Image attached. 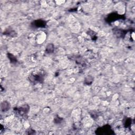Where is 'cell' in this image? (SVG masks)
Here are the masks:
<instances>
[{
	"instance_id": "2",
	"label": "cell",
	"mask_w": 135,
	"mask_h": 135,
	"mask_svg": "<svg viewBox=\"0 0 135 135\" xmlns=\"http://www.w3.org/2000/svg\"><path fill=\"white\" fill-rule=\"evenodd\" d=\"M29 110V107L27 105H24L19 108H17L16 111L21 116H23L27 113Z\"/></svg>"
},
{
	"instance_id": "3",
	"label": "cell",
	"mask_w": 135,
	"mask_h": 135,
	"mask_svg": "<svg viewBox=\"0 0 135 135\" xmlns=\"http://www.w3.org/2000/svg\"><path fill=\"white\" fill-rule=\"evenodd\" d=\"M46 22L42 20H39L34 21L33 27H44L46 25Z\"/></svg>"
},
{
	"instance_id": "5",
	"label": "cell",
	"mask_w": 135,
	"mask_h": 135,
	"mask_svg": "<svg viewBox=\"0 0 135 135\" xmlns=\"http://www.w3.org/2000/svg\"><path fill=\"white\" fill-rule=\"evenodd\" d=\"M119 18H120L119 17V15H116L115 14H111L109 15V17H108V21L109 22H112L113 21H116L117 20H118Z\"/></svg>"
},
{
	"instance_id": "9",
	"label": "cell",
	"mask_w": 135,
	"mask_h": 135,
	"mask_svg": "<svg viewBox=\"0 0 135 135\" xmlns=\"http://www.w3.org/2000/svg\"><path fill=\"white\" fill-rule=\"evenodd\" d=\"M131 120H130V119H127L125 121V123H125V127H129V126L131 125Z\"/></svg>"
},
{
	"instance_id": "6",
	"label": "cell",
	"mask_w": 135,
	"mask_h": 135,
	"mask_svg": "<svg viewBox=\"0 0 135 135\" xmlns=\"http://www.w3.org/2000/svg\"><path fill=\"white\" fill-rule=\"evenodd\" d=\"M10 108L9 104L7 102H4L1 104V109L2 111H7Z\"/></svg>"
},
{
	"instance_id": "8",
	"label": "cell",
	"mask_w": 135,
	"mask_h": 135,
	"mask_svg": "<svg viewBox=\"0 0 135 135\" xmlns=\"http://www.w3.org/2000/svg\"><path fill=\"white\" fill-rule=\"evenodd\" d=\"M8 58L10 59V60L12 63H15L17 61L15 58L12 54H10V53L9 54H8Z\"/></svg>"
},
{
	"instance_id": "7",
	"label": "cell",
	"mask_w": 135,
	"mask_h": 135,
	"mask_svg": "<svg viewBox=\"0 0 135 135\" xmlns=\"http://www.w3.org/2000/svg\"><path fill=\"white\" fill-rule=\"evenodd\" d=\"M53 50H54V46L52 44H49L46 46V51L47 53H52L53 52Z\"/></svg>"
},
{
	"instance_id": "4",
	"label": "cell",
	"mask_w": 135,
	"mask_h": 135,
	"mask_svg": "<svg viewBox=\"0 0 135 135\" xmlns=\"http://www.w3.org/2000/svg\"><path fill=\"white\" fill-rule=\"evenodd\" d=\"M30 80L32 82H35V81H37V82H41L43 80L42 77L40 76V75H32V76H31L30 77Z\"/></svg>"
},
{
	"instance_id": "1",
	"label": "cell",
	"mask_w": 135,
	"mask_h": 135,
	"mask_svg": "<svg viewBox=\"0 0 135 135\" xmlns=\"http://www.w3.org/2000/svg\"><path fill=\"white\" fill-rule=\"evenodd\" d=\"M96 134L100 135H113L114 132H113L110 126L106 125L103 126L102 127L98 128L96 130Z\"/></svg>"
}]
</instances>
